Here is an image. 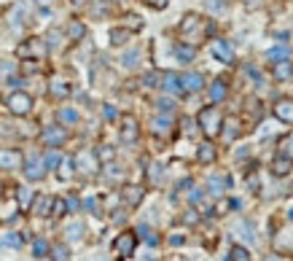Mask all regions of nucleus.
I'll use <instances>...</instances> for the list:
<instances>
[{
    "mask_svg": "<svg viewBox=\"0 0 293 261\" xmlns=\"http://www.w3.org/2000/svg\"><path fill=\"white\" fill-rule=\"evenodd\" d=\"M118 122H121V140H124V143H135V140L140 137L137 119L135 116H121Z\"/></svg>",
    "mask_w": 293,
    "mask_h": 261,
    "instance_id": "obj_7",
    "label": "nucleus"
},
{
    "mask_svg": "<svg viewBox=\"0 0 293 261\" xmlns=\"http://www.w3.org/2000/svg\"><path fill=\"white\" fill-rule=\"evenodd\" d=\"M226 92H229V84H226L223 78H215V81L210 84V100L212 103H221L226 97Z\"/></svg>",
    "mask_w": 293,
    "mask_h": 261,
    "instance_id": "obj_19",
    "label": "nucleus"
},
{
    "mask_svg": "<svg viewBox=\"0 0 293 261\" xmlns=\"http://www.w3.org/2000/svg\"><path fill=\"white\" fill-rule=\"evenodd\" d=\"M65 234H68L70 240H81L84 237V224L81 221H73V224L65 226Z\"/></svg>",
    "mask_w": 293,
    "mask_h": 261,
    "instance_id": "obj_31",
    "label": "nucleus"
},
{
    "mask_svg": "<svg viewBox=\"0 0 293 261\" xmlns=\"http://www.w3.org/2000/svg\"><path fill=\"white\" fill-rule=\"evenodd\" d=\"M266 261H285V259H283V256H269Z\"/></svg>",
    "mask_w": 293,
    "mask_h": 261,
    "instance_id": "obj_52",
    "label": "nucleus"
},
{
    "mask_svg": "<svg viewBox=\"0 0 293 261\" xmlns=\"http://www.w3.org/2000/svg\"><path fill=\"white\" fill-rule=\"evenodd\" d=\"M65 205H68V210H78V199L76 197H68V199H65Z\"/></svg>",
    "mask_w": 293,
    "mask_h": 261,
    "instance_id": "obj_50",
    "label": "nucleus"
},
{
    "mask_svg": "<svg viewBox=\"0 0 293 261\" xmlns=\"http://www.w3.org/2000/svg\"><path fill=\"white\" fill-rule=\"evenodd\" d=\"M143 81H145V86H159V81H162V76H159V73H148V76H145Z\"/></svg>",
    "mask_w": 293,
    "mask_h": 261,
    "instance_id": "obj_46",
    "label": "nucleus"
},
{
    "mask_svg": "<svg viewBox=\"0 0 293 261\" xmlns=\"http://www.w3.org/2000/svg\"><path fill=\"white\" fill-rule=\"evenodd\" d=\"M272 76L277 78V81H285V78H291V59H283V62H275V68H272Z\"/></svg>",
    "mask_w": 293,
    "mask_h": 261,
    "instance_id": "obj_25",
    "label": "nucleus"
},
{
    "mask_svg": "<svg viewBox=\"0 0 293 261\" xmlns=\"http://www.w3.org/2000/svg\"><path fill=\"white\" fill-rule=\"evenodd\" d=\"M16 54H19V57H30V54H32V57H41V54H46V46L38 41V38H30L27 43H22V46L16 49Z\"/></svg>",
    "mask_w": 293,
    "mask_h": 261,
    "instance_id": "obj_11",
    "label": "nucleus"
},
{
    "mask_svg": "<svg viewBox=\"0 0 293 261\" xmlns=\"http://www.w3.org/2000/svg\"><path fill=\"white\" fill-rule=\"evenodd\" d=\"M135 245H137V234L135 232H121L116 240H113V253L118 259H129L135 253Z\"/></svg>",
    "mask_w": 293,
    "mask_h": 261,
    "instance_id": "obj_4",
    "label": "nucleus"
},
{
    "mask_svg": "<svg viewBox=\"0 0 293 261\" xmlns=\"http://www.w3.org/2000/svg\"><path fill=\"white\" fill-rule=\"evenodd\" d=\"M129 38H132V30H126V27H113L110 30V43L113 46H124Z\"/></svg>",
    "mask_w": 293,
    "mask_h": 261,
    "instance_id": "obj_26",
    "label": "nucleus"
},
{
    "mask_svg": "<svg viewBox=\"0 0 293 261\" xmlns=\"http://www.w3.org/2000/svg\"><path fill=\"white\" fill-rule=\"evenodd\" d=\"M70 3H76V5H84V3H86V0H70Z\"/></svg>",
    "mask_w": 293,
    "mask_h": 261,
    "instance_id": "obj_54",
    "label": "nucleus"
},
{
    "mask_svg": "<svg viewBox=\"0 0 293 261\" xmlns=\"http://www.w3.org/2000/svg\"><path fill=\"white\" fill-rule=\"evenodd\" d=\"M151 132L159 137H167L170 132H172V122H170V116L164 113V116H154L151 119Z\"/></svg>",
    "mask_w": 293,
    "mask_h": 261,
    "instance_id": "obj_13",
    "label": "nucleus"
},
{
    "mask_svg": "<svg viewBox=\"0 0 293 261\" xmlns=\"http://www.w3.org/2000/svg\"><path fill=\"white\" fill-rule=\"evenodd\" d=\"M102 113H105V119H118L116 108H110V105H105V108H102Z\"/></svg>",
    "mask_w": 293,
    "mask_h": 261,
    "instance_id": "obj_48",
    "label": "nucleus"
},
{
    "mask_svg": "<svg viewBox=\"0 0 293 261\" xmlns=\"http://www.w3.org/2000/svg\"><path fill=\"white\" fill-rule=\"evenodd\" d=\"M22 240L24 237H19L16 232H11V234H3V237H0V243H3L5 248H19V245H22Z\"/></svg>",
    "mask_w": 293,
    "mask_h": 261,
    "instance_id": "obj_35",
    "label": "nucleus"
},
{
    "mask_svg": "<svg viewBox=\"0 0 293 261\" xmlns=\"http://www.w3.org/2000/svg\"><path fill=\"white\" fill-rule=\"evenodd\" d=\"M291 170H293V159H288V156H277L275 162H272V172H275L277 178L288 175Z\"/></svg>",
    "mask_w": 293,
    "mask_h": 261,
    "instance_id": "obj_20",
    "label": "nucleus"
},
{
    "mask_svg": "<svg viewBox=\"0 0 293 261\" xmlns=\"http://www.w3.org/2000/svg\"><path fill=\"white\" fill-rule=\"evenodd\" d=\"M32 199H35V194L30 189H19V207H22V210H30Z\"/></svg>",
    "mask_w": 293,
    "mask_h": 261,
    "instance_id": "obj_34",
    "label": "nucleus"
},
{
    "mask_svg": "<svg viewBox=\"0 0 293 261\" xmlns=\"http://www.w3.org/2000/svg\"><path fill=\"white\" fill-rule=\"evenodd\" d=\"M277 148H280V156H288V159H293V132H288V135H283V137H280Z\"/></svg>",
    "mask_w": 293,
    "mask_h": 261,
    "instance_id": "obj_27",
    "label": "nucleus"
},
{
    "mask_svg": "<svg viewBox=\"0 0 293 261\" xmlns=\"http://www.w3.org/2000/svg\"><path fill=\"white\" fill-rule=\"evenodd\" d=\"M65 38H68V41H84V38H86V24L81 22V19L68 22V27H65Z\"/></svg>",
    "mask_w": 293,
    "mask_h": 261,
    "instance_id": "obj_14",
    "label": "nucleus"
},
{
    "mask_svg": "<svg viewBox=\"0 0 293 261\" xmlns=\"http://www.w3.org/2000/svg\"><path fill=\"white\" fill-rule=\"evenodd\" d=\"M181 84H183V92H202L204 89V76L202 73H183Z\"/></svg>",
    "mask_w": 293,
    "mask_h": 261,
    "instance_id": "obj_8",
    "label": "nucleus"
},
{
    "mask_svg": "<svg viewBox=\"0 0 293 261\" xmlns=\"http://www.w3.org/2000/svg\"><path fill=\"white\" fill-rule=\"evenodd\" d=\"M291 73H293V62H291Z\"/></svg>",
    "mask_w": 293,
    "mask_h": 261,
    "instance_id": "obj_56",
    "label": "nucleus"
},
{
    "mask_svg": "<svg viewBox=\"0 0 293 261\" xmlns=\"http://www.w3.org/2000/svg\"><path fill=\"white\" fill-rule=\"evenodd\" d=\"M95 153H97V159H105V162L113 159V148H110V145H99V151H95Z\"/></svg>",
    "mask_w": 293,
    "mask_h": 261,
    "instance_id": "obj_44",
    "label": "nucleus"
},
{
    "mask_svg": "<svg viewBox=\"0 0 293 261\" xmlns=\"http://www.w3.org/2000/svg\"><path fill=\"white\" fill-rule=\"evenodd\" d=\"M46 46H49V49H59V46H62V32H57V30H51L49 35H46Z\"/></svg>",
    "mask_w": 293,
    "mask_h": 261,
    "instance_id": "obj_39",
    "label": "nucleus"
},
{
    "mask_svg": "<svg viewBox=\"0 0 293 261\" xmlns=\"http://www.w3.org/2000/svg\"><path fill=\"white\" fill-rule=\"evenodd\" d=\"M156 108L162 111V113H170L172 108H175V103H172L170 97H162V100H156Z\"/></svg>",
    "mask_w": 293,
    "mask_h": 261,
    "instance_id": "obj_43",
    "label": "nucleus"
},
{
    "mask_svg": "<svg viewBox=\"0 0 293 261\" xmlns=\"http://www.w3.org/2000/svg\"><path fill=\"white\" fill-rule=\"evenodd\" d=\"M204 8H207L210 14H223V11H226V0H207Z\"/></svg>",
    "mask_w": 293,
    "mask_h": 261,
    "instance_id": "obj_38",
    "label": "nucleus"
},
{
    "mask_svg": "<svg viewBox=\"0 0 293 261\" xmlns=\"http://www.w3.org/2000/svg\"><path fill=\"white\" fill-rule=\"evenodd\" d=\"M226 130H223V140L226 143H231V140H237V135H239V122L237 119H226Z\"/></svg>",
    "mask_w": 293,
    "mask_h": 261,
    "instance_id": "obj_28",
    "label": "nucleus"
},
{
    "mask_svg": "<svg viewBox=\"0 0 293 261\" xmlns=\"http://www.w3.org/2000/svg\"><path fill=\"white\" fill-rule=\"evenodd\" d=\"M59 162H62V156H59V151H54V148L43 156V167H46V170H54V167H59Z\"/></svg>",
    "mask_w": 293,
    "mask_h": 261,
    "instance_id": "obj_33",
    "label": "nucleus"
},
{
    "mask_svg": "<svg viewBox=\"0 0 293 261\" xmlns=\"http://www.w3.org/2000/svg\"><path fill=\"white\" fill-rule=\"evenodd\" d=\"M35 3H38V5H49L51 0H35Z\"/></svg>",
    "mask_w": 293,
    "mask_h": 261,
    "instance_id": "obj_53",
    "label": "nucleus"
},
{
    "mask_svg": "<svg viewBox=\"0 0 293 261\" xmlns=\"http://www.w3.org/2000/svg\"><path fill=\"white\" fill-rule=\"evenodd\" d=\"M248 8H261V0H242Z\"/></svg>",
    "mask_w": 293,
    "mask_h": 261,
    "instance_id": "obj_51",
    "label": "nucleus"
},
{
    "mask_svg": "<svg viewBox=\"0 0 293 261\" xmlns=\"http://www.w3.org/2000/svg\"><path fill=\"white\" fill-rule=\"evenodd\" d=\"M49 95L54 97V100H65L70 95V86L65 84V81H59V78H54V81L49 84Z\"/></svg>",
    "mask_w": 293,
    "mask_h": 261,
    "instance_id": "obj_22",
    "label": "nucleus"
},
{
    "mask_svg": "<svg viewBox=\"0 0 293 261\" xmlns=\"http://www.w3.org/2000/svg\"><path fill=\"white\" fill-rule=\"evenodd\" d=\"M51 202H54V197H35L30 210L35 213V216H51Z\"/></svg>",
    "mask_w": 293,
    "mask_h": 261,
    "instance_id": "obj_15",
    "label": "nucleus"
},
{
    "mask_svg": "<svg viewBox=\"0 0 293 261\" xmlns=\"http://www.w3.org/2000/svg\"><path fill=\"white\" fill-rule=\"evenodd\" d=\"M73 170H76L73 162H59V178H62V180H68L73 175Z\"/></svg>",
    "mask_w": 293,
    "mask_h": 261,
    "instance_id": "obj_42",
    "label": "nucleus"
},
{
    "mask_svg": "<svg viewBox=\"0 0 293 261\" xmlns=\"http://www.w3.org/2000/svg\"><path fill=\"white\" fill-rule=\"evenodd\" d=\"M199 24H202V19H199V14H186L183 16V22H181V27H178V32L181 35H189V32H194Z\"/></svg>",
    "mask_w": 293,
    "mask_h": 261,
    "instance_id": "obj_21",
    "label": "nucleus"
},
{
    "mask_svg": "<svg viewBox=\"0 0 293 261\" xmlns=\"http://www.w3.org/2000/svg\"><path fill=\"white\" fill-rule=\"evenodd\" d=\"M46 253H49V243H46V240H35V243H32V256L43 259Z\"/></svg>",
    "mask_w": 293,
    "mask_h": 261,
    "instance_id": "obj_37",
    "label": "nucleus"
},
{
    "mask_svg": "<svg viewBox=\"0 0 293 261\" xmlns=\"http://www.w3.org/2000/svg\"><path fill=\"white\" fill-rule=\"evenodd\" d=\"M196 159L202 164H212V162H215V148H212V143H202V145H199Z\"/></svg>",
    "mask_w": 293,
    "mask_h": 261,
    "instance_id": "obj_24",
    "label": "nucleus"
},
{
    "mask_svg": "<svg viewBox=\"0 0 293 261\" xmlns=\"http://www.w3.org/2000/svg\"><path fill=\"white\" fill-rule=\"evenodd\" d=\"M137 59H140V51H126L124 54V68H137Z\"/></svg>",
    "mask_w": 293,
    "mask_h": 261,
    "instance_id": "obj_40",
    "label": "nucleus"
},
{
    "mask_svg": "<svg viewBox=\"0 0 293 261\" xmlns=\"http://www.w3.org/2000/svg\"><path fill=\"white\" fill-rule=\"evenodd\" d=\"M38 59H24V62H22V70L24 73H38Z\"/></svg>",
    "mask_w": 293,
    "mask_h": 261,
    "instance_id": "obj_47",
    "label": "nucleus"
},
{
    "mask_svg": "<svg viewBox=\"0 0 293 261\" xmlns=\"http://www.w3.org/2000/svg\"><path fill=\"white\" fill-rule=\"evenodd\" d=\"M41 140L49 148H59V145H65L68 143V130H65L62 124H57V127H46L43 130V135H41Z\"/></svg>",
    "mask_w": 293,
    "mask_h": 261,
    "instance_id": "obj_6",
    "label": "nucleus"
},
{
    "mask_svg": "<svg viewBox=\"0 0 293 261\" xmlns=\"http://www.w3.org/2000/svg\"><path fill=\"white\" fill-rule=\"evenodd\" d=\"M143 189H140V186H124V191H121V197H124V202L126 205H132V207H135V205H140V202H143Z\"/></svg>",
    "mask_w": 293,
    "mask_h": 261,
    "instance_id": "obj_17",
    "label": "nucleus"
},
{
    "mask_svg": "<svg viewBox=\"0 0 293 261\" xmlns=\"http://www.w3.org/2000/svg\"><path fill=\"white\" fill-rule=\"evenodd\" d=\"M212 54H215L218 59H221V62H234V49H231V43H226V41H212Z\"/></svg>",
    "mask_w": 293,
    "mask_h": 261,
    "instance_id": "obj_12",
    "label": "nucleus"
},
{
    "mask_svg": "<svg viewBox=\"0 0 293 261\" xmlns=\"http://www.w3.org/2000/svg\"><path fill=\"white\" fill-rule=\"evenodd\" d=\"M196 122H199V130L204 132V137H218L221 135V127H223V113L215 105H207V108L199 111Z\"/></svg>",
    "mask_w": 293,
    "mask_h": 261,
    "instance_id": "obj_1",
    "label": "nucleus"
},
{
    "mask_svg": "<svg viewBox=\"0 0 293 261\" xmlns=\"http://www.w3.org/2000/svg\"><path fill=\"white\" fill-rule=\"evenodd\" d=\"M194 54H196V51L191 49V46H183V43L175 46V57L181 59V62H191V59H194Z\"/></svg>",
    "mask_w": 293,
    "mask_h": 261,
    "instance_id": "obj_30",
    "label": "nucleus"
},
{
    "mask_svg": "<svg viewBox=\"0 0 293 261\" xmlns=\"http://www.w3.org/2000/svg\"><path fill=\"white\" fill-rule=\"evenodd\" d=\"M73 167H76L78 172H84V175H97V170H99V159H97V153H95V151L81 148V151L76 153V159H73Z\"/></svg>",
    "mask_w": 293,
    "mask_h": 261,
    "instance_id": "obj_3",
    "label": "nucleus"
},
{
    "mask_svg": "<svg viewBox=\"0 0 293 261\" xmlns=\"http://www.w3.org/2000/svg\"><path fill=\"white\" fill-rule=\"evenodd\" d=\"M126 19H129V22H126V30H140V27H143V22H140V16H135V14H129V16H126Z\"/></svg>",
    "mask_w": 293,
    "mask_h": 261,
    "instance_id": "obj_45",
    "label": "nucleus"
},
{
    "mask_svg": "<svg viewBox=\"0 0 293 261\" xmlns=\"http://www.w3.org/2000/svg\"><path fill=\"white\" fill-rule=\"evenodd\" d=\"M0 189H3V183H0Z\"/></svg>",
    "mask_w": 293,
    "mask_h": 261,
    "instance_id": "obj_57",
    "label": "nucleus"
},
{
    "mask_svg": "<svg viewBox=\"0 0 293 261\" xmlns=\"http://www.w3.org/2000/svg\"><path fill=\"white\" fill-rule=\"evenodd\" d=\"M288 218H293V205L288 207Z\"/></svg>",
    "mask_w": 293,
    "mask_h": 261,
    "instance_id": "obj_55",
    "label": "nucleus"
},
{
    "mask_svg": "<svg viewBox=\"0 0 293 261\" xmlns=\"http://www.w3.org/2000/svg\"><path fill=\"white\" fill-rule=\"evenodd\" d=\"M164 92H170V95H183V84H181V76H175V73H164L162 81H159Z\"/></svg>",
    "mask_w": 293,
    "mask_h": 261,
    "instance_id": "obj_10",
    "label": "nucleus"
},
{
    "mask_svg": "<svg viewBox=\"0 0 293 261\" xmlns=\"http://www.w3.org/2000/svg\"><path fill=\"white\" fill-rule=\"evenodd\" d=\"M275 116L285 124H293V100H288V97L277 100L275 103Z\"/></svg>",
    "mask_w": 293,
    "mask_h": 261,
    "instance_id": "obj_9",
    "label": "nucleus"
},
{
    "mask_svg": "<svg viewBox=\"0 0 293 261\" xmlns=\"http://www.w3.org/2000/svg\"><path fill=\"white\" fill-rule=\"evenodd\" d=\"M57 119H59V124L62 127H73V124H78V111L76 108H59V113H57Z\"/></svg>",
    "mask_w": 293,
    "mask_h": 261,
    "instance_id": "obj_23",
    "label": "nucleus"
},
{
    "mask_svg": "<svg viewBox=\"0 0 293 261\" xmlns=\"http://www.w3.org/2000/svg\"><path fill=\"white\" fill-rule=\"evenodd\" d=\"M167 3H170V0H148V5H151V8H164Z\"/></svg>",
    "mask_w": 293,
    "mask_h": 261,
    "instance_id": "obj_49",
    "label": "nucleus"
},
{
    "mask_svg": "<svg viewBox=\"0 0 293 261\" xmlns=\"http://www.w3.org/2000/svg\"><path fill=\"white\" fill-rule=\"evenodd\" d=\"M231 261H250V251L242 245H234L231 248Z\"/></svg>",
    "mask_w": 293,
    "mask_h": 261,
    "instance_id": "obj_36",
    "label": "nucleus"
},
{
    "mask_svg": "<svg viewBox=\"0 0 293 261\" xmlns=\"http://www.w3.org/2000/svg\"><path fill=\"white\" fill-rule=\"evenodd\" d=\"M266 59H269V62H283V59H291V49H288V46H277V49L266 51Z\"/></svg>",
    "mask_w": 293,
    "mask_h": 261,
    "instance_id": "obj_29",
    "label": "nucleus"
},
{
    "mask_svg": "<svg viewBox=\"0 0 293 261\" xmlns=\"http://www.w3.org/2000/svg\"><path fill=\"white\" fill-rule=\"evenodd\" d=\"M229 183L231 180L226 178V175H210L207 178V186H210V194H215V197H221V194L229 189Z\"/></svg>",
    "mask_w": 293,
    "mask_h": 261,
    "instance_id": "obj_16",
    "label": "nucleus"
},
{
    "mask_svg": "<svg viewBox=\"0 0 293 261\" xmlns=\"http://www.w3.org/2000/svg\"><path fill=\"white\" fill-rule=\"evenodd\" d=\"M65 213H68L65 199H54V202H51V216H65Z\"/></svg>",
    "mask_w": 293,
    "mask_h": 261,
    "instance_id": "obj_41",
    "label": "nucleus"
},
{
    "mask_svg": "<svg viewBox=\"0 0 293 261\" xmlns=\"http://www.w3.org/2000/svg\"><path fill=\"white\" fill-rule=\"evenodd\" d=\"M24 167V156L19 148H0V170H22Z\"/></svg>",
    "mask_w": 293,
    "mask_h": 261,
    "instance_id": "obj_5",
    "label": "nucleus"
},
{
    "mask_svg": "<svg viewBox=\"0 0 293 261\" xmlns=\"http://www.w3.org/2000/svg\"><path fill=\"white\" fill-rule=\"evenodd\" d=\"M24 175H27L30 180H43V175H46L43 162H38V159H30L27 167H24Z\"/></svg>",
    "mask_w": 293,
    "mask_h": 261,
    "instance_id": "obj_18",
    "label": "nucleus"
},
{
    "mask_svg": "<svg viewBox=\"0 0 293 261\" xmlns=\"http://www.w3.org/2000/svg\"><path fill=\"white\" fill-rule=\"evenodd\" d=\"M49 253H51V259L54 261H68L70 259V251H68V245H54V248H49Z\"/></svg>",
    "mask_w": 293,
    "mask_h": 261,
    "instance_id": "obj_32",
    "label": "nucleus"
},
{
    "mask_svg": "<svg viewBox=\"0 0 293 261\" xmlns=\"http://www.w3.org/2000/svg\"><path fill=\"white\" fill-rule=\"evenodd\" d=\"M5 108H8L11 116H27L32 111V97L27 92H11V95L5 97Z\"/></svg>",
    "mask_w": 293,
    "mask_h": 261,
    "instance_id": "obj_2",
    "label": "nucleus"
}]
</instances>
